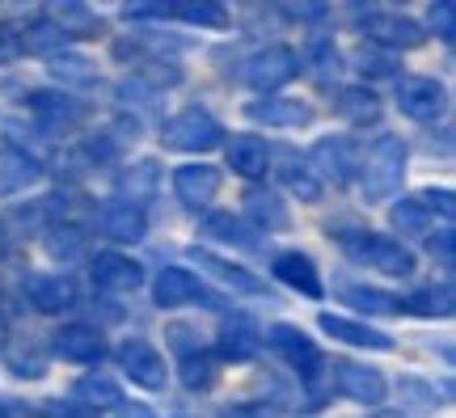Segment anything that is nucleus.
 <instances>
[{
  "mask_svg": "<svg viewBox=\"0 0 456 418\" xmlns=\"http://www.w3.org/2000/svg\"><path fill=\"white\" fill-rule=\"evenodd\" d=\"M342 300L363 308V313H376V317H397L402 313V296H393L385 288H368V283H342Z\"/></svg>",
  "mask_w": 456,
  "mask_h": 418,
  "instance_id": "28",
  "label": "nucleus"
},
{
  "mask_svg": "<svg viewBox=\"0 0 456 418\" xmlns=\"http://www.w3.org/2000/svg\"><path fill=\"white\" fill-rule=\"evenodd\" d=\"M114 418H157V414H152L148 406H140V402H123V406H118V414H114Z\"/></svg>",
  "mask_w": 456,
  "mask_h": 418,
  "instance_id": "47",
  "label": "nucleus"
},
{
  "mask_svg": "<svg viewBox=\"0 0 456 418\" xmlns=\"http://www.w3.org/2000/svg\"><path fill=\"white\" fill-rule=\"evenodd\" d=\"M0 418H30L21 402H0Z\"/></svg>",
  "mask_w": 456,
  "mask_h": 418,
  "instance_id": "50",
  "label": "nucleus"
},
{
  "mask_svg": "<svg viewBox=\"0 0 456 418\" xmlns=\"http://www.w3.org/2000/svg\"><path fill=\"white\" fill-rule=\"evenodd\" d=\"M326 376H330V385H334V393L351 398V402H363V406H380L385 393H389L385 376L376 368H368V364H355V359H334V364H326Z\"/></svg>",
  "mask_w": 456,
  "mask_h": 418,
  "instance_id": "6",
  "label": "nucleus"
},
{
  "mask_svg": "<svg viewBox=\"0 0 456 418\" xmlns=\"http://www.w3.org/2000/svg\"><path fill=\"white\" fill-rule=\"evenodd\" d=\"M68 38L60 34V26L51 21V17H38V21H30L26 30L17 34V51H60Z\"/></svg>",
  "mask_w": 456,
  "mask_h": 418,
  "instance_id": "34",
  "label": "nucleus"
},
{
  "mask_svg": "<svg viewBox=\"0 0 456 418\" xmlns=\"http://www.w3.org/2000/svg\"><path fill=\"white\" fill-rule=\"evenodd\" d=\"M94 410H85L81 402H47L43 418H89Z\"/></svg>",
  "mask_w": 456,
  "mask_h": 418,
  "instance_id": "46",
  "label": "nucleus"
},
{
  "mask_svg": "<svg viewBox=\"0 0 456 418\" xmlns=\"http://www.w3.org/2000/svg\"><path fill=\"white\" fill-rule=\"evenodd\" d=\"M283 13H292V17H326V4H288Z\"/></svg>",
  "mask_w": 456,
  "mask_h": 418,
  "instance_id": "49",
  "label": "nucleus"
},
{
  "mask_svg": "<svg viewBox=\"0 0 456 418\" xmlns=\"http://www.w3.org/2000/svg\"><path fill=\"white\" fill-rule=\"evenodd\" d=\"M266 342L275 347L288 364H292L296 372H300V381L305 385H317L322 381V372H326V359H322V351H317V342H313L305 330H296V325L288 322H279L266 330Z\"/></svg>",
  "mask_w": 456,
  "mask_h": 418,
  "instance_id": "5",
  "label": "nucleus"
},
{
  "mask_svg": "<svg viewBox=\"0 0 456 418\" xmlns=\"http://www.w3.org/2000/svg\"><path fill=\"white\" fill-rule=\"evenodd\" d=\"M51 77H55V81H64V85H94L98 68L89 64L85 55L60 51V55H51Z\"/></svg>",
  "mask_w": 456,
  "mask_h": 418,
  "instance_id": "36",
  "label": "nucleus"
},
{
  "mask_svg": "<svg viewBox=\"0 0 456 418\" xmlns=\"http://www.w3.org/2000/svg\"><path fill=\"white\" fill-rule=\"evenodd\" d=\"M359 72H363V77H393V72H397V60H393L389 51H363V55H359Z\"/></svg>",
  "mask_w": 456,
  "mask_h": 418,
  "instance_id": "40",
  "label": "nucleus"
},
{
  "mask_svg": "<svg viewBox=\"0 0 456 418\" xmlns=\"http://www.w3.org/2000/svg\"><path fill=\"white\" fill-rule=\"evenodd\" d=\"M157 305L161 308H182V305H208V308H220L224 300L216 296V291H208L203 283H199L195 275L186 271V266H169V271L157 275Z\"/></svg>",
  "mask_w": 456,
  "mask_h": 418,
  "instance_id": "10",
  "label": "nucleus"
},
{
  "mask_svg": "<svg viewBox=\"0 0 456 418\" xmlns=\"http://www.w3.org/2000/svg\"><path fill=\"white\" fill-rule=\"evenodd\" d=\"M4 254H9V233H4V225H0V262H4Z\"/></svg>",
  "mask_w": 456,
  "mask_h": 418,
  "instance_id": "51",
  "label": "nucleus"
},
{
  "mask_svg": "<svg viewBox=\"0 0 456 418\" xmlns=\"http://www.w3.org/2000/svg\"><path fill=\"white\" fill-rule=\"evenodd\" d=\"M186 254H191V262H195V266H203L208 275H216V279H220V283H228L232 291H249V296H258V291H262L258 275H249L245 266L228 262V258H216L212 250H199V245H191Z\"/></svg>",
  "mask_w": 456,
  "mask_h": 418,
  "instance_id": "20",
  "label": "nucleus"
},
{
  "mask_svg": "<svg viewBox=\"0 0 456 418\" xmlns=\"http://www.w3.org/2000/svg\"><path fill=\"white\" fill-rule=\"evenodd\" d=\"M389 220L402 237H427V233H431V211H427L419 199H402V203L393 208Z\"/></svg>",
  "mask_w": 456,
  "mask_h": 418,
  "instance_id": "35",
  "label": "nucleus"
},
{
  "mask_svg": "<svg viewBox=\"0 0 456 418\" xmlns=\"http://www.w3.org/2000/svg\"><path fill=\"white\" fill-rule=\"evenodd\" d=\"M174 191L186 208H208L220 194V169L216 165H182L174 174Z\"/></svg>",
  "mask_w": 456,
  "mask_h": 418,
  "instance_id": "18",
  "label": "nucleus"
},
{
  "mask_svg": "<svg viewBox=\"0 0 456 418\" xmlns=\"http://www.w3.org/2000/svg\"><path fill=\"white\" fill-rule=\"evenodd\" d=\"M89 275H94V283H98L102 291H135L144 283V266L127 254H114V250L94 258V262H89Z\"/></svg>",
  "mask_w": 456,
  "mask_h": 418,
  "instance_id": "13",
  "label": "nucleus"
},
{
  "mask_svg": "<svg viewBox=\"0 0 456 418\" xmlns=\"http://www.w3.org/2000/svg\"><path fill=\"white\" fill-rule=\"evenodd\" d=\"M397 106H402V114H410V119L431 123V119H440V114L448 111V89H444L440 81H431V77H410V81H402V89H397Z\"/></svg>",
  "mask_w": 456,
  "mask_h": 418,
  "instance_id": "11",
  "label": "nucleus"
},
{
  "mask_svg": "<svg viewBox=\"0 0 456 418\" xmlns=\"http://www.w3.org/2000/svg\"><path fill=\"white\" fill-rule=\"evenodd\" d=\"M283 182H288V191L300 194L305 203H317L322 199V182L313 174L309 165H283Z\"/></svg>",
  "mask_w": 456,
  "mask_h": 418,
  "instance_id": "37",
  "label": "nucleus"
},
{
  "mask_svg": "<svg viewBox=\"0 0 456 418\" xmlns=\"http://www.w3.org/2000/svg\"><path fill=\"white\" fill-rule=\"evenodd\" d=\"M4 338H9V322L0 317V347H4Z\"/></svg>",
  "mask_w": 456,
  "mask_h": 418,
  "instance_id": "52",
  "label": "nucleus"
},
{
  "mask_svg": "<svg viewBox=\"0 0 456 418\" xmlns=\"http://www.w3.org/2000/svg\"><path fill=\"white\" fill-rule=\"evenodd\" d=\"M309 169L313 174L330 177L334 186H346L351 182V174H355V144L346 140V135H326V140H317L309 152Z\"/></svg>",
  "mask_w": 456,
  "mask_h": 418,
  "instance_id": "12",
  "label": "nucleus"
},
{
  "mask_svg": "<svg viewBox=\"0 0 456 418\" xmlns=\"http://www.w3.org/2000/svg\"><path fill=\"white\" fill-rule=\"evenodd\" d=\"M402 393L410 398L414 410H431V406H436V393H431L427 385H419V381H402Z\"/></svg>",
  "mask_w": 456,
  "mask_h": 418,
  "instance_id": "44",
  "label": "nucleus"
},
{
  "mask_svg": "<svg viewBox=\"0 0 456 418\" xmlns=\"http://www.w3.org/2000/svg\"><path fill=\"white\" fill-rule=\"evenodd\" d=\"M262 347V330L249 317L241 313H232L224 325H220V334H216V351L220 359H232V364H245V359H254Z\"/></svg>",
  "mask_w": 456,
  "mask_h": 418,
  "instance_id": "15",
  "label": "nucleus"
},
{
  "mask_svg": "<svg viewBox=\"0 0 456 418\" xmlns=\"http://www.w3.org/2000/svg\"><path fill=\"white\" fill-rule=\"evenodd\" d=\"M26 296L34 300L38 313H64V308L77 305V283L64 275H38L26 283Z\"/></svg>",
  "mask_w": 456,
  "mask_h": 418,
  "instance_id": "21",
  "label": "nucleus"
},
{
  "mask_svg": "<svg viewBox=\"0 0 456 418\" xmlns=\"http://www.w3.org/2000/svg\"><path fill=\"white\" fill-rule=\"evenodd\" d=\"M203 233L216 237V242H224V245H237V250H254V245H258V237H254L232 211H216V216H208V220H203Z\"/></svg>",
  "mask_w": 456,
  "mask_h": 418,
  "instance_id": "33",
  "label": "nucleus"
},
{
  "mask_svg": "<svg viewBox=\"0 0 456 418\" xmlns=\"http://www.w3.org/2000/svg\"><path fill=\"white\" fill-rule=\"evenodd\" d=\"M419 203H423L427 211H431V216H436V211H440L444 220H452V211H456V203H452V191H423L419 194Z\"/></svg>",
  "mask_w": 456,
  "mask_h": 418,
  "instance_id": "41",
  "label": "nucleus"
},
{
  "mask_svg": "<svg viewBox=\"0 0 456 418\" xmlns=\"http://www.w3.org/2000/svg\"><path fill=\"white\" fill-rule=\"evenodd\" d=\"M376 418H402V414H376Z\"/></svg>",
  "mask_w": 456,
  "mask_h": 418,
  "instance_id": "53",
  "label": "nucleus"
},
{
  "mask_svg": "<svg viewBox=\"0 0 456 418\" xmlns=\"http://www.w3.org/2000/svg\"><path fill=\"white\" fill-rule=\"evenodd\" d=\"M427 17H431V26H436V34H440L444 43H452L456 38V4L452 0H436V4L427 9Z\"/></svg>",
  "mask_w": 456,
  "mask_h": 418,
  "instance_id": "38",
  "label": "nucleus"
},
{
  "mask_svg": "<svg viewBox=\"0 0 456 418\" xmlns=\"http://www.w3.org/2000/svg\"><path fill=\"white\" fill-rule=\"evenodd\" d=\"M114 359H118V368H123V376H127L131 385L152 389V393L165 389V359L148 338H127V342H118Z\"/></svg>",
  "mask_w": 456,
  "mask_h": 418,
  "instance_id": "8",
  "label": "nucleus"
},
{
  "mask_svg": "<svg viewBox=\"0 0 456 418\" xmlns=\"http://www.w3.org/2000/svg\"><path fill=\"white\" fill-rule=\"evenodd\" d=\"M342 250L363 262V266H376V271L385 275H410L414 271V254H410L406 245L389 237V233H372V228H351V233H338Z\"/></svg>",
  "mask_w": 456,
  "mask_h": 418,
  "instance_id": "2",
  "label": "nucleus"
},
{
  "mask_svg": "<svg viewBox=\"0 0 456 418\" xmlns=\"http://www.w3.org/2000/svg\"><path fill=\"white\" fill-rule=\"evenodd\" d=\"M334 111L346 119V123H355V127H368L380 119V97L372 89H359V85H346L334 94Z\"/></svg>",
  "mask_w": 456,
  "mask_h": 418,
  "instance_id": "25",
  "label": "nucleus"
},
{
  "mask_svg": "<svg viewBox=\"0 0 456 418\" xmlns=\"http://www.w3.org/2000/svg\"><path fill=\"white\" fill-rule=\"evenodd\" d=\"M220 368H216V359L203 347H182V385L186 389H212Z\"/></svg>",
  "mask_w": 456,
  "mask_h": 418,
  "instance_id": "31",
  "label": "nucleus"
},
{
  "mask_svg": "<svg viewBox=\"0 0 456 418\" xmlns=\"http://www.w3.org/2000/svg\"><path fill=\"white\" fill-rule=\"evenodd\" d=\"M351 17L359 21V30L385 51H414L427 43V30L414 21V17L389 13V9H376V4H355Z\"/></svg>",
  "mask_w": 456,
  "mask_h": 418,
  "instance_id": "3",
  "label": "nucleus"
},
{
  "mask_svg": "<svg viewBox=\"0 0 456 418\" xmlns=\"http://www.w3.org/2000/svg\"><path fill=\"white\" fill-rule=\"evenodd\" d=\"M406 182V144L397 135H380L363 161H359V186H363V199L368 203H385L402 191Z\"/></svg>",
  "mask_w": 456,
  "mask_h": 418,
  "instance_id": "1",
  "label": "nucleus"
},
{
  "mask_svg": "<svg viewBox=\"0 0 456 418\" xmlns=\"http://www.w3.org/2000/svg\"><path fill=\"white\" fill-rule=\"evenodd\" d=\"M431 254L440 258V266H452V262H456V237H452V228H444L440 237H431Z\"/></svg>",
  "mask_w": 456,
  "mask_h": 418,
  "instance_id": "43",
  "label": "nucleus"
},
{
  "mask_svg": "<svg viewBox=\"0 0 456 418\" xmlns=\"http://www.w3.org/2000/svg\"><path fill=\"white\" fill-rule=\"evenodd\" d=\"M169 17H182L186 26H203V30L228 26V9L220 0H182V4H169Z\"/></svg>",
  "mask_w": 456,
  "mask_h": 418,
  "instance_id": "30",
  "label": "nucleus"
},
{
  "mask_svg": "<svg viewBox=\"0 0 456 418\" xmlns=\"http://www.w3.org/2000/svg\"><path fill=\"white\" fill-rule=\"evenodd\" d=\"M13 55H17V34L0 30V64H4V60H13Z\"/></svg>",
  "mask_w": 456,
  "mask_h": 418,
  "instance_id": "48",
  "label": "nucleus"
},
{
  "mask_svg": "<svg viewBox=\"0 0 456 418\" xmlns=\"http://www.w3.org/2000/svg\"><path fill=\"white\" fill-rule=\"evenodd\" d=\"M296 77H300V55H296L292 47H283V43L262 47L258 55L249 60V68H245V81L266 97L275 94V89H283L288 81H296Z\"/></svg>",
  "mask_w": 456,
  "mask_h": 418,
  "instance_id": "7",
  "label": "nucleus"
},
{
  "mask_svg": "<svg viewBox=\"0 0 456 418\" xmlns=\"http://www.w3.org/2000/svg\"><path fill=\"white\" fill-rule=\"evenodd\" d=\"M26 106H30V114L38 119L43 131H72V127H81L85 114H89V106H85L81 97L51 94V89H34L26 97Z\"/></svg>",
  "mask_w": 456,
  "mask_h": 418,
  "instance_id": "9",
  "label": "nucleus"
},
{
  "mask_svg": "<svg viewBox=\"0 0 456 418\" xmlns=\"http://www.w3.org/2000/svg\"><path fill=\"white\" fill-rule=\"evenodd\" d=\"M456 308V296L448 283H427V288L410 291V296H402V313H414V317H452Z\"/></svg>",
  "mask_w": 456,
  "mask_h": 418,
  "instance_id": "27",
  "label": "nucleus"
},
{
  "mask_svg": "<svg viewBox=\"0 0 456 418\" xmlns=\"http://www.w3.org/2000/svg\"><path fill=\"white\" fill-rule=\"evenodd\" d=\"M51 21L60 26L64 38H98L102 34V17L94 9H85V4H55Z\"/></svg>",
  "mask_w": 456,
  "mask_h": 418,
  "instance_id": "29",
  "label": "nucleus"
},
{
  "mask_svg": "<svg viewBox=\"0 0 456 418\" xmlns=\"http://www.w3.org/2000/svg\"><path fill=\"white\" fill-rule=\"evenodd\" d=\"M275 279L279 283H288L292 291L300 296H309V300H322V275H317V262L309 254H300V250H288V254L275 258Z\"/></svg>",
  "mask_w": 456,
  "mask_h": 418,
  "instance_id": "17",
  "label": "nucleus"
},
{
  "mask_svg": "<svg viewBox=\"0 0 456 418\" xmlns=\"http://www.w3.org/2000/svg\"><path fill=\"white\" fill-rule=\"evenodd\" d=\"M77 402L85 406V410H110V406H123V393H118V385H114L110 376H85V381H77Z\"/></svg>",
  "mask_w": 456,
  "mask_h": 418,
  "instance_id": "32",
  "label": "nucleus"
},
{
  "mask_svg": "<svg viewBox=\"0 0 456 418\" xmlns=\"http://www.w3.org/2000/svg\"><path fill=\"white\" fill-rule=\"evenodd\" d=\"M220 418H275V410L266 402H241V406H228Z\"/></svg>",
  "mask_w": 456,
  "mask_h": 418,
  "instance_id": "45",
  "label": "nucleus"
},
{
  "mask_svg": "<svg viewBox=\"0 0 456 418\" xmlns=\"http://www.w3.org/2000/svg\"><path fill=\"white\" fill-rule=\"evenodd\" d=\"M38 174H43V165L34 161L30 152H21V148H13V144L0 152V194L26 191L30 182H38Z\"/></svg>",
  "mask_w": 456,
  "mask_h": 418,
  "instance_id": "23",
  "label": "nucleus"
},
{
  "mask_svg": "<svg viewBox=\"0 0 456 418\" xmlns=\"http://www.w3.org/2000/svg\"><path fill=\"white\" fill-rule=\"evenodd\" d=\"M47 250H51V258H72V254H81V233L72 228V237H60V233L51 228Z\"/></svg>",
  "mask_w": 456,
  "mask_h": 418,
  "instance_id": "42",
  "label": "nucleus"
},
{
  "mask_svg": "<svg viewBox=\"0 0 456 418\" xmlns=\"http://www.w3.org/2000/svg\"><path fill=\"white\" fill-rule=\"evenodd\" d=\"M51 347H55V355H64L68 364H98L106 355V338L94 325H64V330H55Z\"/></svg>",
  "mask_w": 456,
  "mask_h": 418,
  "instance_id": "16",
  "label": "nucleus"
},
{
  "mask_svg": "<svg viewBox=\"0 0 456 418\" xmlns=\"http://www.w3.org/2000/svg\"><path fill=\"white\" fill-rule=\"evenodd\" d=\"M102 233L114 237V242H140L148 233V220L135 203H110L102 211Z\"/></svg>",
  "mask_w": 456,
  "mask_h": 418,
  "instance_id": "26",
  "label": "nucleus"
},
{
  "mask_svg": "<svg viewBox=\"0 0 456 418\" xmlns=\"http://www.w3.org/2000/svg\"><path fill=\"white\" fill-rule=\"evenodd\" d=\"M245 216L262 228V233H283L288 228V208L275 191H245Z\"/></svg>",
  "mask_w": 456,
  "mask_h": 418,
  "instance_id": "24",
  "label": "nucleus"
},
{
  "mask_svg": "<svg viewBox=\"0 0 456 418\" xmlns=\"http://www.w3.org/2000/svg\"><path fill=\"white\" fill-rule=\"evenodd\" d=\"M161 140H165V148H174V152H212L216 144H224V127H220L208 111L191 106V111L165 119Z\"/></svg>",
  "mask_w": 456,
  "mask_h": 418,
  "instance_id": "4",
  "label": "nucleus"
},
{
  "mask_svg": "<svg viewBox=\"0 0 456 418\" xmlns=\"http://www.w3.org/2000/svg\"><path fill=\"white\" fill-rule=\"evenodd\" d=\"M224 157H228V165H232V174L262 177L266 174V165H271V148L262 144L258 135H237V140H228Z\"/></svg>",
  "mask_w": 456,
  "mask_h": 418,
  "instance_id": "22",
  "label": "nucleus"
},
{
  "mask_svg": "<svg viewBox=\"0 0 456 418\" xmlns=\"http://www.w3.org/2000/svg\"><path fill=\"white\" fill-rule=\"evenodd\" d=\"M152 177H157V161H140V165H131V174L123 177V186H127L131 199H140V194L152 191ZM127 199V203H131Z\"/></svg>",
  "mask_w": 456,
  "mask_h": 418,
  "instance_id": "39",
  "label": "nucleus"
},
{
  "mask_svg": "<svg viewBox=\"0 0 456 418\" xmlns=\"http://www.w3.org/2000/svg\"><path fill=\"white\" fill-rule=\"evenodd\" d=\"M317 325H322L330 338L351 342V347H363V351H393L389 334H380V330H372V325H363V322H351V317H342V313H322Z\"/></svg>",
  "mask_w": 456,
  "mask_h": 418,
  "instance_id": "19",
  "label": "nucleus"
},
{
  "mask_svg": "<svg viewBox=\"0 0 456 418\" xmlns=\"http://www.w3.org/2000/svg\"><path fill=\"white\" fill-rule=\"evenodd\" d=\"M245 119L266 123V127H309L313 106L300 97H258V102L245 106Z\"/></svg>",
  "mask_w": 456,
  "mask_h": 418,
  "instance_id": "14",
  "label": "nucleus"
}]
</instances>
